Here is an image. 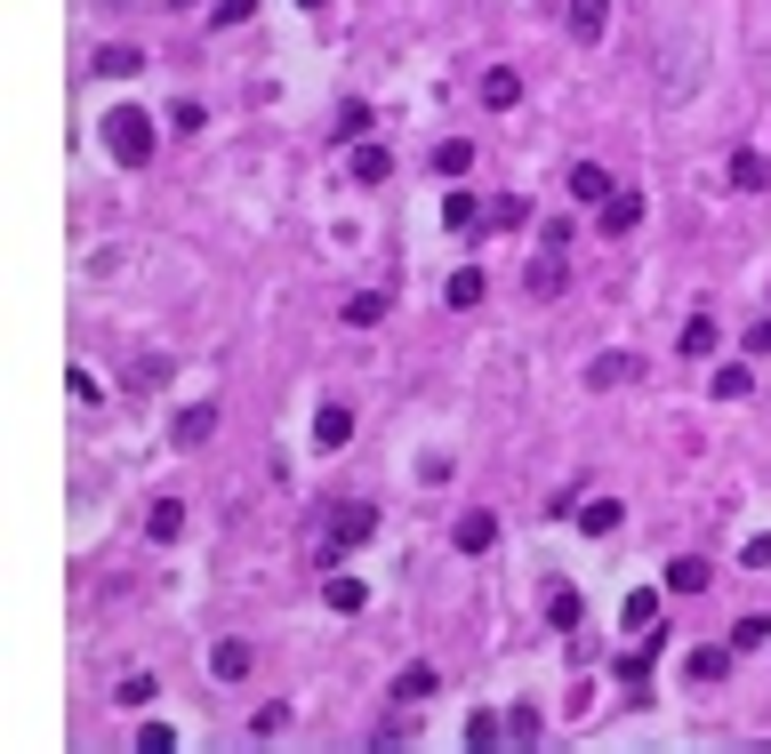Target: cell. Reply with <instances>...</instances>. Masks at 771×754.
<instances>
[{"label":"cell","mask_w":771,"mask_h":754,"mask_svg":"<svg viewBox=\"0 0 771 754\" xmlns=\"http://www.w3.org/2000/svg\"><path fill=\"white\" fill-rule=\"evenodd\" d=\"M105 153L121 161V169H146V161H153V120L137 113V105L113 113V120H105Z\"/></svg>","instance_id":"cell-1"},{"label":"cell","mask_w":771,"mask_h":754,"mask_svg":"<svg viewBox=\"0 0 771 754\" xmlns=\"http://www.w3.org/2000/svg\"><path fill=\"white\" fill-rule=\"evenodd\" d=\"M370 538H378V506H346V514H338V529L321 538V562H338L346 546H370Z\"/></svg>","instance_id":"cell-2"},{"label":"cell","mask_w":771,"mask_h":754,"mask_svg":"<svg viewBox=\"0 0 771 754\" xmlns=\"http://www.w3.org/2000/svg\"><path fill=\"white\" fill-rule=\"evenodd\" d=\"M635 378H643V354H595V361H586V385H595V394L635 385Z\"/></svg>","instance_id":"cell-3"},{"label":"cell","mask_w":771,"mask_h":754,"mask_svg":"<svg viewBox=\"0 0 771 754\" xmlns=\"http://www.w3.org/2000/svg\"><path fill=\"white\" fill-rule=\"evenodd\" d=\"M250 666H257V642H241V635H226L210 650V675L217 682H250Z\"/></svg>","instance_id":"cell-4"},{"label":"cell","mask_w":771,"mask_h":754,"mask_svg":"<svg viewBox=\"0 0 771 754\" xmlns=\"http://www.w3.org/2000/svg\"><path fill=\"white\" fill-rule=\"evenodd\" d=\"M652 666H659V626H652V635H643V650H619V682L652 699Z\"/></svg>","instance_id":"cell-5"},{"label":"cell","mask_w":771,"mask_h":754,"mask_svg":"<svg viewBox=\"0 0 771 754\" xmlns=\"http://www.w3.org/2000/svg\"><path fill=\"white\" fill-rule=\"evenodd\" d=\"M707 586H716L707 554H675V562H667V595H707Z\"/></svg>","instance_id":"cell-6"},{"label":"cell","mask_w":771,"mask_h":754,"mask_svg":"<svg viewBox=\"0 0 771 754\" xmlns=\"http://www.w3.org/2000/svg\"><path fill=\"white\" fill-rule=\"evenodd\" d=\"M546 626H563V635L586 626V595H579V586H546Z\"/></svg>","instance_id":"cell-7"},{"label":"cell","mask_w":771,"mask_h":754,"mask_svg":"<svg viewBox=\"0 0 771 754\" xmlns=\"http://www.w3.org/2000/svg\"><path fill=\"white\" fill-rule=\"evenodd\" d=\"M571 290V265H563V250H539L531 257V297H563Z\"/></svg>","instance_id":"cell-8"},{"label":"cell","mask_w":771,"mask_h":754,"mask_svg":"<svg viewBox=\"0 0 771 754\" xmlns=\"http://www.w3.org/2000/svg\"><path fill=\"white\" fill-rule=\"evenodd\" d=\"M354 177H362V186H386V177H394V145L362 137V145H354Z\"/></svg>","instance_id":"cell-9"},{"label":"cell","mask_w":771,"mask_h":754,"mask_svg":"<svg viewBox=\"0 0 771 754\" xmlns=\"http://www.w3.org/2000/svg\"><path fill=\"white\" fill-rule=\"evenodd\" d=\"M210 434H217V410H210V401L177 410V425H169V442H177V450H193V442H210Z\"/></svg>","instance_id":"cell-10"},{"label":"cell","mask_w":771,"mask_h":754,"mask_svg":"<svg viewBox=\"0 0 771 754\" xmlns=\"http://www.w3.org/2000/svg\"><path fill=\"white\" fill-rule=\"evenodd\" d=\"M491 546H498V514H482V506L458 514V554H491Z\"/></svg>","instance_id":"cell-11"},{"label":"cell","mask_w":771,"mask_h":754,"mask_svg":"<svg viewBox=\"0 0 771 754\" xmlns=\"http://www.w3.org/2000/svg\"><path fill=\"white\" fill-rule=\"evenodd\" d=\"M635 226H643V193H611V201H603V233H611V241H627Z\"/></svg>","instance_id":"cell-12"},{"label":"cell","mask_w":771,"mask_h":754,"mask_svg":"<svg viewBox=\"0 0 771 754\" xmlns=\"http://www.w3.org/2000/svg\"><path fill=\"white\" fill-rule=\"evenodd\" d=\"M732 186H740V193H763V186H771V161H763L756 145H740V153H732Z\"/></svg>","instance_id":"cell-13"},{"label":"cell","mask_w":771,"mask_h":754,"mask_svg":"<svg viewBox=\"0 0 771 754\" xmlns=\"http://www.w3.org/2000/svg\"><path fill=\"white\" fill-rule=\"evenodd\" d=\"M482 226H491V233H515V226H531V201H522V193H498L491 209H482Z\"/></svg>","instance_id":"cell-14"},{"label":"cell","mask_w":771,"mask_h":754,"mask_svg":"<svg viewBox=\"0 0 771 754\" xmlns=\"http://www.w3.org/2000/svg\"><path fill=\"white\" fill-rule=\"evenodd\" d=\"M346 434H354V410H338V401L314 410V442H321V450H346Z\"/></svg>","instance_id":"cell-15"},{"label":"cell","mask_w":771,"mask_h":754,"mask_svg":"<svg viewBox=\"0 0 771 754\" xmlns=\"http://www.w3.org/2000/svg\"><path fill=\"white\" fill-rule=\"evenodd\" d=\"M683 666H692V682L707 690V682H723V675H732V650H716V642H699V650H692V659H683Z\"/></svg>","instance_id":"cell-16"},{"label":"cell","mask_w":771,"mask_h":754,"mask_svg":"<svg viewBox=\"0 0 771 754\" xmlns=\"http://www.w3.org/2000/svg\"><path fill=\"white\" fill-rule=\"evenodd\" d=\"M619 522H627V514H619V498H586V506H579V529H586V538H611Z\"/></svg>","instance_id":"cell-17"},{"label":"cell","mask_w":771,"mask_h":754,"mask_svg":"<svg viewBox=\"0 0 771 754\" xmlns=\"http://www.w3.org/2000/svg\"><path fill=\"white\" fill-rule=\"evenodd\" d=\"M442 226H451V233H475V226H482V201L451 186V201H442Z\"/></svg>","instance_id":"cell-18"},{"label":"cell","mask_w":771,"mask_h":754,"mask_svg":"<svg viewBox=\"0 0 771 754\" xmlns=\"http://www.w3.org/2000/svg\"><path fill=\"white\" fill-rule=\"evenodd\" d=\"M515 97H522V73H482V105H491V113H506V105H515Z\"/></svg>","instance_id":"cell-19"},{"label":"cell","mask_w":771,"mask_h":754,"mask_svg":"<svg viewBox=\"0 0 771 754\" xmlns=\"http://www.w3.org/2000/svg\"><path fill=\"white\" fill-rule=\"evenodd\" d=\"M611 193H619V186L595 169V161H579V169H571V201H611Z\"/></svg>","instance_id":"cell-20"},{"label":"cell","mask_w":771,"mask_h":754,"mask_svg":"<svg viewBox=\"0 0 771 754\" xmlns=\"http://www.w3.org/2000/svg\"><path fill=\"white\" fill-rule=\"evenodd\" d=\"M627 626H635V635L659 626V586H635V595H627Z\"/></svg>","instance_id":"cell-21"},{"label":"cell","mask_w":771,"mask_h":754,"mask_svg":"<svg viewBox=\"0 0 771 754\" xmlns=\"http://www.w3.org/2000/svg\"><path fill=\"white\" fill-rule=\"evenodd\" d=\"M146 529H153L161 546H169V538H186V506H177V498H161L153 514H146Z\"/></svg>","instance_id":"cell-22"},{"label":"cell","mask_w":771,"mask_h":754,"mask_svg":"<svg viewBox=\"0 0 771 754\" xmlns=\"http://www.w3.org/2000/svg\"><path fill=\"white\" fill-rule=\"evenodd\" d=\"M716 337H723V330H716V314H692V321H683V354H692V361H699V354H716Z\"/></svg>","instance_id":"cell-23"},{"label":"cell","mask_w":771,"mask_h":754,"mask_svg":"<svg viewBox=\"0 0 771 754\" xmlns=\"http://www.w3.org/2000/svg\"><path fill=\"white\" fill-rule=\"evenodd\" d=\"M129 73H146L137 49H97V80H129Z\"/></svg>","instance_id":"cell-24"},{"label":"cell","mask_w":771,"mask_h":754,"mask_svg":"<svg viewBox=\"0 0 771 754\" xmlns=\"http://www.w3.org/2000/svg\"><path fill=\"white\" fill-rule=\"evenodd\" d=\"M434 169H442V177H466V169H475V145H466V137H442V145H434Z\"/></svg>","instance_id":"cell-25"},{"label":"cell","mask_w":771,"mask_h":754,"mask_svg":"<svg viewBox=\"0 0 771 754\" xmlns=\"http://www.w3.org/2000/svg\"><path fill=\"white\" fill-rule=\"evenodd\" d=\"M442 297H451L458 314H466V305H482V273H475V265H458V273H451V290H442Z\"/></svg>","instance_id":"cell-26"},{"label":"cell","mask_w":771,"mask_h":754,"mask_svg":"<svg viewBox=\"0 0 771 754\" xmlns=\"http://www.w3.org/2000/svg\"><path fill=\"white\" fill-rule=\"evenodd\" d=\"M571 40H603V0H571Z\"/></svg>","instance_id":"cell-27"},{"label":"cell","mask_w":771,"mask_h":754,"mask_svg":"<svg viewBox=\"0 0 771 754\" xmlns=\"http://www.w3.org/2000/svg\"><path fill=\"white\" fill-rule=\"evenodd\" d=\"M346 321H354V330H370V321H386V297H378V290L346 297Z\"/></svg>","instance_id":"cell-28"},{"label":"cell","mask_w":771,"mask_h":754,"mask_svg":"<svg viewBox=\"0 0 771 754\" xmlns=\"http://www.w3.org/2000/svg\"><path fill=\"white\" fill-rule=\"evenodd\" d=\"M362 602H370V586H362V578H330V610H346V618H354Z\"/></svg>","instance_id":"cell-29"},{"label":"cell","mask_w":771,"mask_h":754,"mask_svg":"<svg viewBox=\"0 0 771 754\" xmlns=\"http://www.w3.org/2000/svg\"><path fill=\"white\" fill-rule=\"evenodd\" d=\"M394 699H434V666H402V682H394Z\"/></svg>","instance_id":"cell-30"},{"label":"cell","mask_w":771,"mask_h":754,"mask_svg":"<svg viewBox=\"0 0 771 754\" xmlns=\"http://www.w3.org/2000/svg\"><path fill=\"white\" fill-rule=\"evenodd\" d=\"M506 739H515V746H539V706H515V715H506Z\"/></svg>","instance_id":"cell-31"},{"label":"cell","mask_w":771,"mask_h":754,"mask_svg":"<svg viewBox=\"0 0 771 754\" xmlns=\"http://www.w3.org/2000/svg\"><path fill=\"white\" fill-rule=\"evenodd\" d=\"M716 394H723V401H747V394H756V378L732 361V370H716Z\"/></svg>","instance_id":"cell-32"},{"label":"cell","mask_w":771,"mask_h":754,"mask_svg":"<svg viewBox=\"0 0 771 754\" xmlns=\"http://www.w3.org/2000/svg\"><path fill=\"white\" fill-rule=\"evenodd\" d=\"M506 739V715H475L466 723V746H498Z\"/></svg>","instance_id":"cell-33"},{"label":"cell","mask_w":771,"mask_h":754,"mask_svg":"<svg viewBox=\"0 0 771 754\" xmlns=\"http://www.w3.org/2000/svg\"><path fill=\"white\" fill-rule=\"evenodd\" d=\"M281 723H290V706H281V699H274V706H257V715H250V739H274Z\"/></svg>","instance_id":"cell-34"},{"label":"cell","mask_w":771,"mask_h":754,"mask_svg":"<svg viewBox=\"0 0 771 754\" xmlns=\"http://www.w3.org/2000/svg\"><path fill=\"white\" fill-rule=\"evenodd\" d=\"M771 642V618H740V635H732V650H763Z\"/></svg>","instance_id":"cell-35"},{"label":"cell","mask_w":771,"mask_h":754,"mask_svg":"<svg viewBox=\"0 0 771 754\" xmlns=\"http://www.w3.org/2000/svg\"><path fill=\"white\" fill-rule=\"evenodd\" d=\"M169 120H177L186 137H201V120H210V113H201V97H177V113H169Z\"/></svg>","instance_id":"cell-36"},{"label":"cell","mask_w":771,"mask_h":754,"mask_svg":"<svg viewBox=\"0 0 771 754\" xmlns=\"http://www.w3.org/2000/svg\"><path fill=\"white\" fill-rule=\"evenodd\" d=\"M65 385H73V401H80V410H97V401H105V394H97V378H89V370H65Z\"/></svg>","instance_id":"cell-37"},{"label":"cell","mask_w":771,"mask_h":754,"mask_svg":"<svg viewBox=\"0 0 771 754\" xmlns=\"http://www.w3.org/2000/svg\"><path fill=\"white\" fill-rule=\"evenodd\" d=\"M137 746H146V754H169L177 730H169V723H146V730H137Z\"/></svg>","instance_id":"cell-38"},{"label":"cell","mask_w":771,"mask_h":754,"mask_svg":"<svg viewBox=\"0 0 771 754\" xmlns=\"http://www.w3.org/2000/svg\"><path fill=\"white\" fill-rule=\"evenodd\" d=\"M241 16H257V0H217L210 25H241Z\"/></svg>","instance_id":"cell-39"},{"label":"cell","mask_w":771,"mask_h":754,"mask_svg":"<svg viewBox=\"0 0 771 754\" xmlns=\"http://www.w3.org/2000/svg\"><path fill=\"white\" fill-rule=\"evenodd\" d=\"M747 354H771V314L756 321V330H747Z\"/></svg>","instance_id":"cell-40"},{"label":"cell","mask_w":771,"mask_h":754,"mask_svg":"<svg viewBox=\"0 0 771 754\" xmlns=\"http://www.w3.org/2000/svg\"><path fill=\"white\" fill-rule=\"evenodd\" d=\"M298 9H314V16H321V9H330V0H298Z\"/></svg>","instance_id":"cell-41"}]
</instances>
